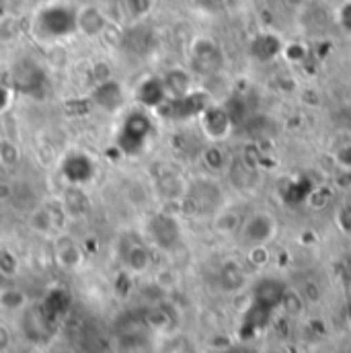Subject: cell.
Instances as JSON below:
<instances>
[{"label": "cell", "instance_id": "obj_33", "mask_svg": "<svg viewBox=\"0 0 351 353\" xmlns=\"http://www.w3.org/2000/svg\"><path fill=\"white\" fill-rule=\"evenodd\" d=\"M14 271H17V259L8 251H2L0 253V273L2 275H12Z\"/></svg>", "mask_w": 351, "mask_h": 353}, {"label": "cell", "instance_id": "obj_14", "mask_svg": "<svg viewBox=\"0 0 351 353\" xmlns=\"http://www.w3.org/2000/svg\"><path fill=\"white\" fill-rule=\"evenodd\" d=\"M275 310L271 308H265L261 304L253 302L249 304L245 316H243V325H241V335L243 339H251V337H257V333H261L263 329L269 327L271 323V316H273Z\"/></svg>", "mask_w": 351, "mask_h": 353}, {"label": "cell", "instance_id": "obj_13", "mask_svg": "<svg viewBox=\"0 0 351 353\" xmlns=\"http://www.w3.org/2000/svg\"><path fill=\"white\" fill-rule=\"evenodd\" d=\"M62 175L70 185H85L94 176V163L88 159L87 154H70L62 163Z\"/></svg>", "mask_w": 351, "mask_h": 353}, {"label": "cell", "instance_id": "obj_28", "mask_svg": "<svg viewBox=\"0 0 351 353\" xmlns=\"http://www.w3.org/2000/svg\"><path fill=\"white\" fill-rule=\"evenodd\" d=\"M29 224H31V228H33L35 232H39V234L52 232V228H54V212H52V210L37 208V210L31 212Z\"/></svg>", "mask_w": 351, "mask_h": 353}, {"label": "cell", "instance_id": "obj_16", "mask_svg": "<svg viewBox=\"0 0 351 353\" xmlns=\"http://www.w3.org/2000/svg\"><path fill=\"white\" fill-rule=\"evenodd\" d=\"M121 46L136 56H146L154 50L157 46V35L152 33V29L146 27H136L130 29L123 37H121Z\"/></svg>", "mask_w": 351, "mask_h": 353}, {"label": "cell", "instance_id": "obj_39", "mask_svg": "<svg viewBox=\"0 0 351 353\" xmlns=\"http://www.w3.org/2000/svg\"><path fill=\"white\" fill-rule=\"evenodd\" d=\"M8 101H10V90L4 85H0V109H4L8 105Z\"/></svg>", "mask_w": 351, "mask_h": 353}, {"label": "cell", "instance_id": "obj_43", "mask_svg": "<svg viewBox=\"0 0 351 353\" xmlns=\"http://www.w3.org/2000/svg\"><path fill=\"white\" fill-rule=\"evenodd\" d=\"M214 2H224V0H214Z\"/></svg>", "mask_w": 351, "mask_h": 353}, {"label": "cell", "instance_id": "obj_34", "mask_svg": "<svg viewBox=\"0 0 351 353\" xmlns=\"http://www.w3.org/2000/svg\"><path fill=\"white\" fill-rule=\"evenodd\" d=\"M337 224L341 228V232L351 234V205H343L337 212Z\"/></svg>", "mask_w": 351, "mask_h": 353}, {"label": "cell", "instance_id": "obj_41", "mask_svg": "<svg viewBox=\"0 0 351 353\" xmlns=\"http://www.w3.org/2000/svg\"><path fill=\"white\" fill-rule=\"evenodd\" d=\"M4 14H6V6H4V0H0V21L4 19Z\"/></svg>", "mask_w": 351, "mask_h": 353}, {"label": "cell", "instance_id": "obj_35", "mask_svg": "<svg viewBox=\"0 0 351 353\" xmlns=\"http://www.w3.org/2000/svg\"><path fill=\"white\" fill-rule=\"evenodd\" d=\"M128 2H130V12L134 17H142L152 6V0H128Z\"/></svg>", "mask_w": 351, "mask_h": 353}, {"label": "cell", "instance_id": "obj_36", "mask_svg": "<svg viewBox=\"0 0 351 353\" xmlns=\"http://www.w3.org/2000/svg\"><path fill=\"white\" fill-rule=\"evenodd\" d=\"M337 161H339V165H341V167H345L348 171H351V144H345V146H341V148H339V152H337Z\"/></svg>", "mask_w": 351, "mask_h": 353}, {"label": "cell", "instance_id": "obj_26", "mask_svg": "<svg viewBox=\"0 0 351 353\" xmlns=\"http://www.w3.org/2000/svg\"><path fill=\"white\" fill-rule=\"evenodd\" d=\"M245 220H241V216L234 210H218V218H216V230L224 232V234H232L239 232Z\"/></svg>", "mask_w": 351, "mask_h": 353}, {"label": "cell", "instance_id": "obj_38", "mask_svg": "<svg viewBox=\"0 0 351 353\" xmlns=\"http://www.w3.org/2000/svg\"><path fill=\"white\" fill-rule=\"evenodd\" d=\"M10 343H12V335H10V331H8L6 327H2V325H0V353L6 352V350L10 347Z\"/></svg>", "mask_w": 351, "mask_h": 353}, {"label": "cell", "instance_id": "obj_23", "mask_svg": "<svg viewBox=\"0 0 351 353\" xmlns=\"http://www.w3.org/2000/svg\"><path fill=\"white\" fill-rule=\"evenodd\" d=\"M218 283L222 290L226 292H237L245 285V271L241 269V265L234 263V261H228L220 267V273H218Z\"/></svg>", "mask_w": 351, "mask_h": 353}, {"label": "cell", "instance_id": "obj_1", "mask_svg": "<svg viewBox=\"0 0 351 353\" xmlns=\"http://www.w3.org/2000/svg\"><path fill=\"white\" fill-rule=\"evenodd\" d=\"M152 130H154V125H152V119L148 113H144V111L130 113L126 117V121L121 123L119 134L115 138L117 150L128 157H138L146 148V144L152 136Z\"/></svg>", "mask_w": 351, "mask_h": 353}, {"label": "cell", "instance_id": "obj_5", "mask_svg": "<svg viewBox=\"0 0 351 353\" xmlns=\"http://www.w3.org/2000/svg\"><path fill=\"white\" fill-rule=\"evenodd\" d=\"M12 87L31 99H43L48 92V74L37 62H19L12 70Z\"/></svg>", "mask_w": 351, "mask_h": 353}, {"label": "cell", "instance_id": "obj_9", "mask_svg": "<svg viewBox=\"0 0 351 353\" xmlns=\"http://www.w3.org/2000/svg\"><path fill=\"white\" fill-rule=\"evenodd\" d=\"M123 101H126L123 87L115 79H107L103 83H97L92 92H90V103L105 113L119 111L123 107Z\"/></svg>", "mask_w": 351, "mask_h": 353}, {"label": "cell", "instance_id": "obj_2", "mask_svg": "<svg viewBox=\"0 0 351 353\" xmlns=\"http://www.w3.org/2000/svg\"><path fill=\"white\" fill-rule=\"evenodd\" d=\"M181 205L187 214H214L222 205V189L214 179H195L185 185Z\"/></svg>", "mask_w": 351, "mask_h": 353}, {"label": "cell", "instance_id": "obj_10", "mask_svg": "<svg viewBox=\"0 0 351 353\" xmlns=\"http://www.w3.org/2000/svg\"><path fill=\"white\" fill-rule=\"evenodd\" d=\"M285 296H288V285L277 279V277H263L259 279L255 285H253V294H251V300L261 304L265 308H279L283 302H285Z\"/></svg>", "mask_w": 351, "mask_h": 353}, {"label": "cell", "instance_id": "obj_8", "mask_svg": "<svg viewBox=\"0 0 351 353\" xmlns=\"http://www.w3.org/2000/svg\"><path fill=\"white\" fill-rule=\"evenodd\" d=\"M243 239L253 247H265L277 234V220L269 212H255L251 214L241 226Z\"/></svg>", "mask_w": 351, "mask_h": 353}, {"label": "cell", "instance_id": "obj_20", "mask_svg": "<svg viewBox=\"0 0 351 353\" xmlns=\"http://www.w3.org/2000/svg\"><path fill=\"white\" fill-rule=\"evenodd\" d=\"M314 191V185L310 183V179L306 176H294V179H288L281 187V195L288 203L292 205H298V203H304L310 193Z\"/></svg>", "mask_w": 351, "mask_h": 353}, {"label": "cell", "instance_id": "obj_31", "mask_svg": "<svg viewBox=\"0 0 351 353\" xmlns=\"http://www.w3.org/2000/svg\"><path fill=\"white\" fill-rule=\"evenodd\" d=\"M281 54L285 56V60H290V62H294V64H300V62H304V58H306V48L302 46V43H298V41H292V43H283V50H281Z\"/></svg>", "mask_w": 351, "mask_h": 353}, {"label": "cell", "instance_id": "obj_21", "mask_svg": "<svg viewBox=\"0 0 351 353\" xmlns=\"http://www.w3.org/2000/svg\"><path fill=\"white\" fill-rule=\"evenodd\" d=\"M163 85L167 90V97L169 99H179L183 94H187L191 88V74L183 68H171L165 72L163 77Z\"/></svg>", "mask_w": 351, "mask_h": 353}, {"label": "cell", "instance_id": "obj_3", "mask_svg": "<svg viewBox=\"0 0 351 353\" xmlns=\"http://www.w3.org/2000/svg\"><path fill=\"white\" fill-rule=\"evenodd\" d=\"M191 70L199 77L214 79L224 70V52L218 41L212 37H197L189 48Z\"/></svg>", "mask_w": 351, "mask_h": 353}, {"label": "cell", "instance_id": "obj_30", "mask_svg": "<svg viewBox=\"0 0 351 353\" xmlns=\"http://www.w3.org/2000/svg\"><path fill=\"white\" fill-rule=\"evenodd\" d=\"M25 294L17 288H6L0 292V306L6 308V310H17V308H23L25 306Z\"/></svg>", "mask_w": 351, "mask_h": 353}, {"label": "cell", "instance_id": "obj_25", "mask_svg": "<svg viewBox=\"0 0 351 353\" xmlns=\"http://www.w3.org/2000/svg\"><path fill=\"white\" fill-rule=\"evenodd\" d=\"M64 210H68L74 216H83V214H87L88 210H90V201H88V197L83 193V189L79 185H72L66 191V195H64Z\"/></svg>", "mask_w": 351, "mask_h": 353}, {"label": "cell", "instance_id": "obj_27", "mask_svg": "<svg viewBox=\"0 0 351 353\" xmlns=\"http://www.w3.org/2000/svg\"><path fill=\"white\" fill-rule=\"evenodd\" d=\"M68 308V294L64 290H54L50 292L48 300H46V306H43V312L52 319H56L58 314H62L64 310Z\"/></svg>", "mask_w": 351, "mask_h": 353}, {"label": "cell", "instance_id": "obj_32", "mask_svg": "<svg viewBox=\"0 0 351 353\" xmlns=\"http://www.w3.org/2000/svg\"><path fill=\"white\" fill-rule=\"evenodd\" d=\"M337 23H339V27L345 33H351V0H345L339 6V10H337Z\"/></svg>", "mask_w": 351, "mask_h": 353}, {"label": "cell", "instance_id": "obj_12", "mask_svg": "<svg viewBox=\"0 0 351 353\" xmlns=\"http://www.w3.org/2000/svg\"><path fill=\"white\" fill-rule=\"evenodd\" d=\"M283 50V41L279 39V35L271 33V31H261L257 33L251 43H249V54L253 60L267 64L271 60H275Z\"/></svg>", "mask_w": 351, "mask_h": 353}, {"label": "cell", "instance_id": "obj_4", "mask_svg": "<svg viewBox=\"0 0 351 353\" xmlns=\"http://www.w3.org/2000/svg\"><path fill=\"white\" fill-rule=\"evenodd\" d=\"M212 103L210 94L205 90H189L187 94L179 97V99H167L157 111H161V115L171 117V119H191V117H199L201 111Z\"/></svg>", "mask_w": 351, "mask_h": 353}, {"label": "cell", "instance_id": "obj_6", "mask_svg": "<svg viewBox=\"0 0 351 353\" xmlns=\"http://www.w3.org/2000/svg\"><path fill=\"white\" fill-rule=\"evenodd\" d=\"M199 125H201L203 136L212 142L226 140L234 130L232 119L222 103H210L199 115Z\"/></svg>", "mask_w": 351, "mask_h": 353}, {"label": "cell", "instance_id": "obj_37", "mask_svg": "<svg viewBox=\"0 0 351 353\" xmlns=\"http://www.w3.org/2000/svg\"><path fill=\"white\" fill-rule=\"evenodd\" d=\"M12 191H14V183L0 181V201H10L12 199Z\"/></svg>", "mask_w": 351, "mask_h": 353}, {"label": "cell", "instance_id": "obj_22", "mask_svg": "<svg viewBox=\"0 0 351 353\" xmlns=\"http://www.w3.org/2000/svg\"><path fill=\"white\" fill-rule=\"evenodd\" d=\"M123 261L132 271H146L150 267V251L136 241H128L123 245Z\"/></svg>", "mask_w": 351, "mask_h": 353}, {"label": "cell", "instance_id": "obj_7", "mask_svg": "<svg viewBox=\"0 0 351 353\" xmlns=\"http://www.w3.org/2000/svg\"><path fill=\"white\" fill-rule=\"evenodd\" d=\"M146 230H148V236L150 241L161 247V249H175L177 245L181 243V224L173 214L169 212H161V214H154L148 224H146Z\"/></svg>", "mask_w": 351, "mask_h": 353}, {"label": "cell", "instance_id": "obj_15", "mask_svg": "<svg viewBox=\"0 0 351 353\" xmlns=\"http://www.w3.org/2000/svg\"><path fill=\"white\" fill-rule=\"evenodd\" d=\"M107 29V17L99 6H83L77 10V31H81L87 37H99Z\"/></svg>", "mask_w": 351, "mask_h": 353}, {"label": "cell", "instance_id": "obj_40", "mask_svg": "<svg viewBox=\"0 0 351 353\" xmlns=\"http://www.w3.org/2000/svg\"><path fill=\"white\" fill-rule=\"evenodd\" d=\"M224 353H257L255 350H251V347H247V345H239V347H230V350H226Z\"/></svg>", "mask_w": 351, "mask_h": 353}, {"label": "cell", "instance_id": "obj_24", "mask_svg": "<svg viewBox=\"0 0 351 353\" xmlns=\"http://www.w3.org/2000/svg\"><path fill=\"white\" fill-rule=\"evenodd\" d=\"M56 257H58L60 265H64V267H68V269L77 267V265L83 261V253H81L79 245H77L72 239H66V236L58 241Z\"/></svg>", "mask_w": 351, "mask_h": 353}, {"label": "cell", "instance_id": "obj_17", "mask_svg": "<svg viewBox=\"0 0 351 353\" xmlns=\"http://www.w3.org/2000/svg\"><path fill=\"white\" fill-rule=\"evenodd\" d=\"M136 97L146 109H154V111L169 99L165 85H163V79H159V77H150V79L142 81L136 90Z\"/></svg>", "mask_w": 351, "mask_h": 353}, {"label": "cell", "instance_id": "obj_19", "mask_svg": "<svg viewBox=\"0 0 351 353\" xmlns=\"http://www.w3.org/2000/svg\"><path fill=\"white\" fill-rule=\"evenodd\" d=\"M199 159H201V165L212 173V175H220V173H226L228 167H230V157L228 152L218 144V142H212L208 146H203L199 150Z\"/></svg>", "mask_w": 351, "mask_h": 353}, {"label": "cell", "instance_id": "obj_42", "mask_svg": "<svg viewBox=\"0 0 351 353\" xmlns=\"http://www.w3.org/2000/svg\"><path fill=\"white\" fill-rule=\"evenodd\" d=\"M263 353H281V352H277V350H267V352H263Z\"/></svg>", "mask_w": 351, "mask_h": 353}, {"label": "cell", "instance_id": "obj_29", "mask_svg": "<svg viewBox=\"0 0 351 353\" xmlns=\"http://www.w3.org/2000/svg\"><path fill=\"white\" fill-rule=\"evenodd\" d=\"M19 161H21L19 146L10 140H0V167L12 169L19 165Z\"/></svg>", "mask_w": 351, "mask_h": 353}, {"label": "cell", "instance_id": "obj_18", "mask_svg": "<svg viewBox=\"0 0 351 353\" xmlns=\"http://www.w3.org/2000/svg\"><path fill=\"white\" fill-rule=\"evenodd\" d=\"M23 331L31 341H43L50 335V316L43 308H29L23 319Z\"/></svg>", "mask_w": 351, "mask_h": 353}, {"label": "cell", "instance_id": "obj_11", "mask_svg": "<svg viewBox=\"0 0 351 353\" xmlns=\"http://www.w3.org/2000/svg\"><path fill=\"white\" fill-rule=\"evenodd\" d=\"M41 29L48 35H66L77 31V12L64 6H52L41 14Z\"/></svg>", "mask_w": 351, "mask_h": 353}]
</instances>
